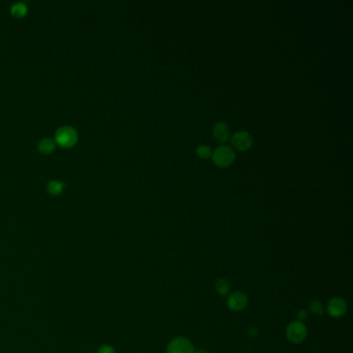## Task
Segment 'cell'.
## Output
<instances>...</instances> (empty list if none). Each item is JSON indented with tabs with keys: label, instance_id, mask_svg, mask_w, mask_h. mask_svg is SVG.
I'll list each match as a JSON object with an SVG mask.
<instances>
[{
	"label": "cell",
	"instance_id": "1",
	"mask_svg": "<svg viewBox=\"0 0 353 353\" xmlns=\"http://www.w3.org/2000/svg\"><path fill=\"white\" fill-rule=\"evenodd\" d=\"M78 139V132L74 128L64 126L56 131L54 141L56 145H59L62 148H72L77 144Z\"/></svg>",
	"mask_w": 353,
	"mask_h": 353
},
{
	"label": "cell",
	"instance_id": "2",
	"mask_svg": "<svg viewBox=\"0 0 353 353\" xmlns=\"http://www.w3.org/2000/svg\"><path fill=\"white\" fill-rule=\"evenodd\" d=\"M308 336V328L304 322L292 321L286 327V337L293 344L302 343Z\"/></svg>",
	"mask_w": 353,
	"mask_h": 353
},
{
	"label": "cell",
	"instance_id": "3",
	"mask_svg": "<svg viewBox=\"0 0 353 353\" xmlns=\"http://www.w3.org/2000/svg\"><path fill=\"white\" fill-rule=\"evenodd\" d=\"M213 161L219 167H229L235 160V153L229 146H220L213 153Z\"/></svg>",
	"mask_w": 353,
	"mask_h": 353
},
{
	"label": "cell",
	"instance_id": "4",
	"mask_svg": "<svg viewBox=\"0 0 353 353\" xmlns=\"http://www.w3.org/2000/svg\"><path fill=\"white\" fill-rule=\"evenodd\" d=\"M195 346L192 341L185 337H176L171 340L166 352L167 353H195Z\"/></svg>",
	"mask_w": 353,
	"mask_h": 353
},
{
	"label": "cell",
	"instance_id": "5",
	"mask_svg": "<svg viewBox=\"0 0 353 353\" xmlns=\"http://www.w3.org/2000/svg\"><path fill=\"white\" fill-rule=\"evenodd\" d=\"M347 302L343 297L335 296L331 298L326 307L327 313L334 318H340L347 312Z\"/></svg>",
	"mask_w": 353,
	"mask_h": 353
},
{
	"label": "cell",
	"instance_id": "6",
	"mask_svg": "<svg viewBox=\"0 0 353 353\" xmlns=\"http://www.w3.org/2000/svg\"><path fill=\"white\" fill-rule=\"evenodd\" d=\"M231 143L233 147L239 152L248 150L253 145V138L247 132L239 131L233 135L231 138Z\"/></svg>",
	"mask_w": 353,
	"mask_h": 353
},
{
	"label": "cell",
	"instance_id": "7",
	"mask_svg": "<svg viewBox=\"0 0 353 353\" xmlns=\"http://www.w3.org/2000/svg\"><path fill=\"white\" fill-rule=\"evenodd\" d=\"M248 298L245 295V293L241 291H236L231 293L227 298V306L231 311L234 312H240V311L244 310L247 306Z\"/></svg>",
	"mask_w": 353,
	"mask_h": 353
},
{
	"label": "cell",
	"instance_id": "8",
	"mask_svg": "<svg viewBox=\"0 0 353 353\" xmlns=\"http://www.w3.org/2000/svg\"><path fill=\"white\" fill-rule=\"evenodd\" d=\"M213 134L219 143H225L230 137V129L225 122H218L215 124Z\"/></svg>",
	"mask_w": 353,
	"mask_h": 353
},
{
	"label": "cell",
	"instance_id": "9",
	"mask_svg": "<svg viewBox=\"0 0 353 353\" xmlns=\"http://www.w3.org/2000/svg\"><path fill=\"white\" fill-rule=\"evenodd\" d=\"M56 143L53 139L51 138H43L41 140H39L38 144H37V149L40 154L43 155H50L52 153L55 152L56 149Z\"/></svg>",
	"mask_w": 353,
	"mask_h": 353
},
{
	"label": "cell",
	"instance_id": "10",
	"mask_svg": "<svg viewBox=\"0 0 353 353\" xmlns=\"http://www.w3.org/2000/svg\"><path fill=\"white\" fill-rule=\"evenodd\" d=\"M66 188V183L59 180H50L47 184V191L52 196H59L64 192Z\"/></svg>",
	"mask_w": 353,
	"mask_h": 353
},
{
	"label": "cell",
	"instance_id": "11",
	"mask_svg": "<svg viewBox=\"0 0 353 353\" xmlns=\"http://www.w3.org/2000/svg\"><path fill=\"white\" fill-rule=\"evenodd\" d=\"M27 13H28V8L24 3H16L11 8L12 16L18 19L24 18L27 15Z\"/></svg>",
	"mask_w": 353,
	"mask_h": 353
},
{
	"label": "cell",
	"instance_id": "12",
	"mask_svg": "<svg viewBox=\"0 0 353 353\" xmlns=\"http://www.w3.org/2000/svg\"><path fill=\"white\" fill-rule=\"evenodd\" d=\"M215 289L218 292V294L222 296H226L229 294L230 291V284L226 279L224 278H219L216 283H215Z\"/></svg>",
	"mask_w": 353,
	"mask_h": 353
},
{
	"label": "cell",
	"instance_id": "13",
	"mask_svg": "<svg viewBox=\"0 0 353 353\" xmlns=\"http://www.w3.org/2000/svg\"><path fill=\"white\" fill-rule=\"evenodd\" d=\"M309 311L311 313H313L315 315H322L323 312H324V308L322 306V304L317 300V299H314V300H311L310 304H309Z\"/></svg>",
	"mask_w": 353,
	"mask_h": 353
},
{
	"label": "cell",
	"instance_id": "14",
	"mask_svg": "<svg viewBox=\"0 0 353 353\" xmlns=\"http://www.w3.org/2000/svg\"><path fill=\"white\" fill-rule=\"evenodd\" d=\"M196 153L202 159H210L212 157V155H213L212 148L209 146V145H204V144L203 145H199V146L196 149Z\"/></svg>",
	"mask_w": 353,
	"mask_h": 353
},
{
	"label": "cell",
	"instance_id": "15",
	"mask_svg": "<svg viewBox=\"0 0 353 353\" xmlns=\"http://www.w3.org/2000/svg\"><path fill=\"white\" fill-rule=\"evenodd\" d=\"M96 353H116V351L113 346L109 344H104L97 348Z\"/></svg>",
	"mask_w": 353,
	"mask_h": 353
},
{
	"label": "cell",
	"instance_id": "16",
	"mask_svg": "<svg viewBox=\"0 0 353 353\" xmlns=\"http://www.w3.org/2000/svg\"><path fill=\"white\" fill-rule=\"evenodd\" d=\"M308 316H309L308 311H306V310H300L299 312L297 313V319H298V321H300V322H304L305 320H307V319H308Z\"/></svg>",
	"mask_w": 353,
	"mask_h": 353
},
{
	"label": "cell",
	"instance_id": "17",
	"mask_svg": "<svg viewBox=\"0 0 353 353\" xmlns=\"http://www.w3.org/2000/svg\"><path fill=\"white\" fill-rule=\"evenodd\" d=\"M248 334H250L251 337H256L258 335V330L256 327L252 326L250 329H248Z\"/></svg>",
	"mask_w": 353,
	"mask_h": 353
},
{
	"label": "cell",
	"instance_id": "18",
	"mask_svg": "<svg viewBox=\"0 0 353 353\" xmlns=\"http://www.w3.org/2000/svg\"><path fill=\"white\" fill-rule=\"evenodd\" d=\"M195 353H210V352L204 349H198V350H195Z\"/></svg>",
	"mask_w": 353,
	"mask_h": 353
}]
</instances>
